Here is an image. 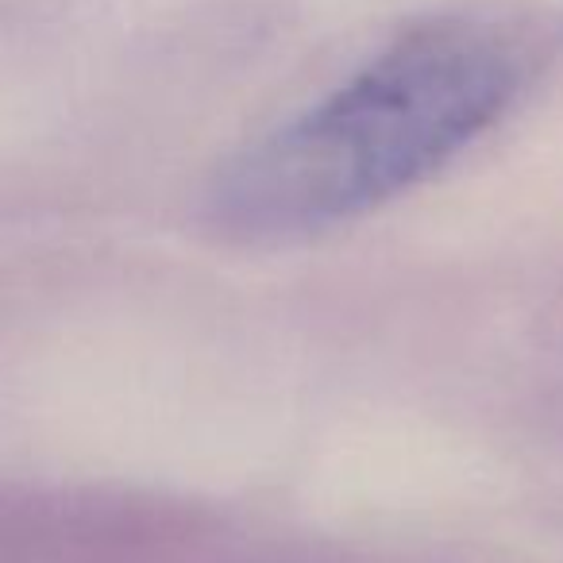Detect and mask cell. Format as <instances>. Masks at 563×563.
Masks as SVG:
<instances>
[{
    "label": "cell",
    "instance_id": "1",
    "mask_svg": "<svg viewBox=\"0 0 563 563\" xmlns=\"http://www.w3.org/2000/svg\"><path fill=\"white\" fill-rule=\"evenodd\" d=\"M514 63L475 27H424L243 151L209 194L217 232L301 240L413 189L514 97Z\"/></svg>",
    "mask_w": 563,
    "mask_h": 563
}]
</instances>
